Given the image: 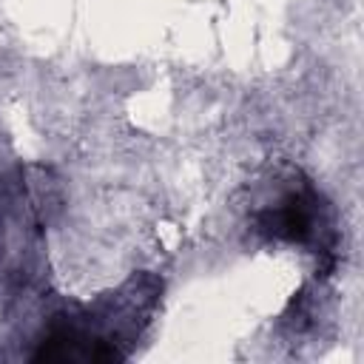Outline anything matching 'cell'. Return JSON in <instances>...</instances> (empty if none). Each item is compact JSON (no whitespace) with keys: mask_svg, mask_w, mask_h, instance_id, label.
Listing matches in <instances>:
<instances>
[{"mask_svg":"<svg viewBox=\"0 0 364 364\" xmlns=\"http://www.w3.org/2000/svg\"><path fill=\"white\" fill-rule=\"evenodd\" d=\"M253 225L262 236L267 239H279V242H290V245H316L318 250L330 259V225H327V208L318 196V191L299 176V182L293 179L273 202H264L256 216Z\"/></svg>","mask_w":364,"mask_h":364,"instance_id":"cell-1","label":"cell"}]
</instances>
